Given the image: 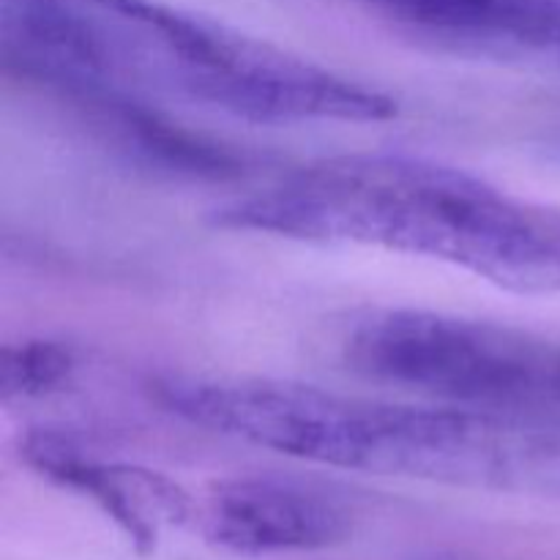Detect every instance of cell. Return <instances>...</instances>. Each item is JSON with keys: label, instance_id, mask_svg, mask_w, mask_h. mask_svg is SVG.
I'll use <instances>...</instances> for the list:
<instances>
[{"label": "cell", "instance_id": "cell-1", "mask_svg": "<svg viewBox=\"0 0 560 560\" xmlns=\"http://www.w3.org/2000/svg\"><path fill=\"white\" fill-rule=\"evenodd\" d=\"M0 55L58 96L164 93L257 124H372L397 98L162 0H0Z\"/></svg>", "mask_w": 560, "mask_h": 560}, {"label": "cell", "instance_id": "cell-2", "mask_svg": "<svg viewBox=\"0 0 560 560\" xmlns=\"http://www.w3.org/2000/svg\"><path fill=\"white\" fill-rule=\"evenodd\" d=\"M211 219L244 233L430 257L509 293H560V206L408 153L320 159Z\"/></svg>", "mask_w": 560, "mask_h": 560}, {"label": "cell", "instance_id": "cell-3", "mask_svg": "<svg viewBox=\"0 0 560 560\" xmlns=\"http://www.w3.org/2000/svg\"><path fill=\"white\" fill-rule=\"evenodd\" d=\"M151 388L162 408L189 424L306 463L470 490L560 495V430L550 427L268 377L170 372Z\"/></svg>", "mask_w": 560, "mask_h": 560}, {"label": "cell", "instance_id": "cell-4", "mask_svg": "<svg viewBox=\"0 0 560 560\" xmlns=\"http://www.w3.org/2000/svg\"><path fill=\"white\" fill-rule=\"evenodd\" d=\"M350 370L454 408L560 430V339L430 310H377L345 337Z\"/></svg>", "mask_w": 560, "mask_h": 560}, {"label": "cell", "instance_id": "cell-5", "mask_svg": "<svg viewBox=\"0 0 560 560\" xmlns=\"http://www.w3.org/2000/svg\"><path fill=\"white\" fill-rule=\"evenodd\" d=\"M202 528L213 545L246 556L323 550L348 539L353 514L323 487L284 476H238L211 487Z\"/></svg>", "mask_w": 560, "mask_h": 560}, {"label": "cell", "instance_id": "cell-6", "mask_svg": "<svg viewBox=\"0 0 560 560\" xmlns=\"http://www.w3.org/2000/svg\"><path fill=\"white\" fill-rule=\"evenodd\" d=\"M22 457L55 485L96 501L140 552H151L164 530L180 528L197 512L189 492L167 476L98 457L63 432L27 435Z\"/></svg>", "mask_w": 560, "mask_h": 560}, {"label": "cell", "instance_id": "cell-7", "mask_svg": "<svg viewBox=\"0 0 560 560\" xmlns=\"http://www.w3.org/2000/svg\"><path fill=\"white\" fill-rule=\"evenodd\" d=\"M410 31L560 58V0H361Z\"/></svg>", "mask_w": 560, "mask_h": 560}, {"label": "cell", "instance_id": "cell-8", "mask_svg": "<svg viewBox=\"0 0 560 560\" xmlns=\"http://www.w3.org/2000/svg\"><path fill=\"white\" fill-rule=\"evenodd\" d=\"M74 366V350L55 339H25L20 345H5L0 353V394L5 402L38 399L49 392H58L71 377Z\"/></svg>", "mask_w": 560, "mask_h": 560}]
</instances>
